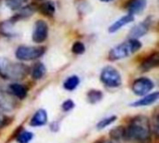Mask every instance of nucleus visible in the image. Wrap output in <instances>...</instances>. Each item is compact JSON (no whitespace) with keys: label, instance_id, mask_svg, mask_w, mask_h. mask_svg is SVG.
Instances as JSON below:
<instances>
[{"label":"nucleus","instance_id":"cd10ccee","mask_svg":"<svg viewBox=\"0 0 159 143\" xmlns=\"http://www.w3.org/2000/svg\"><path fill=\"white\" fill-rule=\"evenodd\" d=\"M6 121H7V118L6 116L0 112V127L4 126V124H6Z\"/></svg>","mask_w":159,"mask_h":143},{"label":"nucleus","instance_id":"a211bd4d","mask_svg":"<svg viewBox=\"0 0 159 143\" xmlns=\"http://www.w3.org/2000/svg\"><path fill=\"white\" fill-rule=\"evenodd\" d=\"M32 77L34 79H41L46 74V68L43 63H36L32 69Z\"/></svg>","mask_w":159,"mask_h":143},{"label":"nucleus","instance_id":"9b49d317","mask_svg":"<svg viewBox=\"0 0 159 143\" xmlns=\"http://www.w3.org/2000/svg\"><path fill=\"white\" fill-rule=\"evenodd\" d=\"M134 20V16L131 15V14H128L126 16H123L122 18H120L119 20H117L115 23H113L110 27H109V33L113 34V33H116L117 32L119 29H121L123 26H125L126 24L129 23V22H132Z\"/></svg>","mask_w":159,"mask_h":143},{"label":"nucleus","instance_id":"412c9836","mask_svg":"<svg viewBox=\"0 0 159 143\" xmlns=\"http://www.w3.org/2000/svg\"><path fill=\"white\" fill-rule=\"evenodd\" d=\"M102 93L98 90H92V91L89 92V94H88V100L91 103L100 101L102 100Z\"/></svg>","mask_w":159,"mask_h":143},{"label":"nucleus","instance_id":"f3484780","mask_svg":"<svg viewBox=\"0 0 159 143\" xmlns=\"http://www.w3.org/2000/svg\"><path fill=\"white\" fill-rule=\"evenodd\" d=\"M34 8L31 6H26V7H22L21 8L19 9L18 13L16 14V16L13 18V19H16V20H20V19H25V18H28L30 17L31 15L34 14Z\"/></svg>","mask_w":159,"mask_h":143},{"label":"nucleus","instance_id":"f8f14e48","mask_svg":"<svg viewBox=\"0 0 159 143\" xmlns=\"http://www.w3.org/2000/svg\"><path fill=\"white\" fill-rule=\"evenodd\" d=\"M8 90L12 96H14L18 99H20V100L24 99L27 96L26 87L20 84H11L8 87Z\"/></svg>","mask_w":159,"mask_h":143},{"label":"nucleus","instance_id":"6e6552de","mask_svg":"<svg viewBox=\"0 0 159 143\" xmlns=\"http://www.w3.org/2000/svg\"><path fill=\"white\" fill-rule=\"evenodd\" d=\"M17 103L13 96L5 90H2L0 88V109L3 111H12L16 107Z\"/></svg>","mask_w":159,"mask_h":143},{"label":"nucleus","instance_id":"ddd939ff","mask_svg":"<svg viewBox=\"0 0 159 143\" xmlns=\"http://www.w3.org/2000/svg\"><path fill=\"white\" fill-rule=\"evenodd\" d=\"M48 115L45 110H38L33 116L30 125L32 127H41L47 123Z\"/></svg>","mask_w":159,"mask_h":143},{"label":"nucleus","instance_id":"39448f33","mask_svg":"<svg viewBox=\"0 0 159 143\" xmlns=\"http://www.w3.org/2000/svg\"><path fill=\"white\" fill-rule=\"evenodd\" d=\"M101 80L108 87H118L122 83L120 74L111 66H107L102 71Z\"/></svg>","mask_w":159,"mask_h":143},{"label":"nucleus","instance_id":"dca6fc26","mask_svg":"<svg viewBox=\"0 0 159 143\" xmlns=\"http://www.w3.org/2000/svg\"><path fill=\"white\" fill-rule=\"evenodd\" d=\"M39 11L47 17H52L53 14L55 13V6L51 1L45 2L40 5Z\"/></svg>","mask_w":159,"mask_h":143},{"label":"nucleus","instance_id":"393cba45","mask_svg":"<svg viewBox=\"0 0 159 143\" xmlns=\"http://www.w3.org/2000/svg\"><path fill=\"white\" fill-rule=\"evenodd\" d=\"M116 120V116H115V115L110 116V117H108V118H105V119H103L102 121H101V122L98 124V128H99V129H102V128L106 127L107 126L111 125L112 123H114Z\"/></svg>","mask_w":159,"mask_h":143},{"label":"nucleus","instance_id":"20e7f679","mask_svg":"<svg viewBox=\"0 0 159 143\" xmlns=\"http://www.w3.org/2000/svg\"><path fill=\"white\" fill-rule=\"evenodd\" d=\"M45 53V47H27L20 46L16 49L15 55L20 60H33L40 58Z\"/></svg>","mask_w":159,"mask_h":143},{"label":"nucleus","instance_id":"423d86ee","mask_svg":"<svg viewBox=\"0 0 159 143\" xmlns=\"http://www.w3.org/2000/svg\"><path fill=\"white\" fill-rule=\"evenodd\" d=\"M48 34V26L44 20H37L34 24V29L33 32L32 39L34 43H43Z\"/></svg>","mask_w":159,"mask_h":143},{"label":"nucleus","instance_id":"c85d7f7f","mask_svg":"<svg viewBox=\"0 0 159 143\" xmlns=\"http://www.w3.org/2000/svg\"><path fill=\"white\" fill-rule=\"evenodd\" d=\"M101 1H102V2H110L112 0H101Z\"/></svg>","mask_w":159,"mask_h":143},{"label":"nucleus","instance_id":"c756f323","mask_svg":"<svg viewBox=\"0 0 159 143\" xmlns=\"http://www.w3.org/2000/svg\"><path fill=\"white\" fill-rule=\"evenodd\" d=\"M100 143H112V142H111V141H102V142H100Z\"/></svg>","mask_w":159,"mask_h":143},{"label":"nucleus","instance_id":"2eb2a0df","mask_svg":"<svg viewBox=\"0 0 159 143\" xmlns=\"http://www.w3.org/2000/svg\"><path fill=\"white\" fill-rule=\"evenodd\" d=\"M158 99V92H155L152 94H149L147 96H145L144 98H143L142 100L134 102L131 104V106L134 107H139V106H147V105H151L154 102H156Z\"/></svg>","mask_w":159,"mask_h":143},{"label":"nucleus","instance_id":"0eeeda50","mask_svg":"<svg viewBox=\"0 0 159 143\" xmlns=\"http://www.w3.org/2000/svg\"><path fill=\"white\" fill-rule=\"evenodd\" d=\"M154 87V83L149 79L145 77H142L137 79L133 85H132V90L136 95L143 96L150 92Z\"/></svg>","mask_w":159,"mask_h":143},{"label":"nucleus","instance_id":"9d476101","mask_svg":"<svg viewBox=\"0 0 159 143\" xmlns=\"http://www.w3.org/2000/svg\"><path fill=\"white\" fill-rule=\"evenodd\" d=\"M159 63V55L158 53H154L151 56H149L146 60L143 61L141 64V70L143 72H147L150 71L157 66H158Z\"/></svg>","mask_w":159,"mask_h":143},{"label":"nucleus","instance_id":"a878e982","mask_svg":"<svg viewBox=\"0 0 159 143\" xmlns=\"http://www.w3.org/2000/svg\"><path fill=\"white\" fill-rule=\"evenodd\" d=\"M155 135L157 137L158 136V117L157 115H155V118L153 120V124H152V129H151Z\"/></svg>","mask_w":159,"mask_h":143},{"label":"nucleus","instance_id":"4468645a","mask_svg":"<svg viewBox=\"0 0 159 143\" xmlns=\"http://www.w3.org/2000/svg\"><path fill=\"white\" fill-rule=\"evenodd\" d=\"M146 6V0H131L129 4L128 9L129 14H139L141 13Z\"/></svg>","mask_w":159,"mask_h":143},{"label":"nucleus","instance_id":"aec40b11","mask_svg":"<svg viewBox=\"0 0 159 143\" xmlns=\"http://www.w3.org/2000/svg\"><path fill=\"white\" fill-rule=\"evenodd\" d=\"M25 2L26 0H6V5L12 10H19Z\"/></svg>","mask_w":159,"mask_h":143},{"label":"nucleus","instance_id":"1a4fd4ad","mask_svg":"<svg viewBox=\"0 0 159 143\" xmlns=\"http://www.w3.org/2000/svg\"><path fill=\"white\" fill-rule=\"evenodd\" d=\"M151 25V20L149 19H146L144 21L140 22L136 26H134L130 32H129V39H138L142 36H143L149 30Z\"/></svg>","mask_w":159,"mask_h":143},{"label":"nucleus","instance_id":"b1692460","mask_svg":"<svg viewBox=\"0 0 159 143\" xmlns=\"http://www.w3.org/2000/svg\"><path fill=\"white\" fill-rule=\"evenodd\" d=\"M85 45L80 42V41H76L74 43L73 47H72V51L76 54V55H80V54H83L85 52Z\"/></svg>","mask_w":159,"mask_h":143},{"label":"nucleus","instance_id":"f257e3e1","mask_svg":"<svg viewBox=\"0 0 159 143\" xmlns=\"http://www.w3.org/2000/svg\"><path fill=\"white\" fill-rule=\"evenodd\" d=\"M125 139L136 143H148L151 139V127L147 117L136 116L125 129Z\"/></svg>","mask_w":159,"mask_h":143},{"label":"nucleus","instance_id":"5701e85b","mask_svg":"<svg viewBox=\"0 0 159 143\" xmlns=\"http://www.w3.org/2000/svg\"><path fill=\"white\" fill-rule=\"evenodd\" d=\"M110 135H111V137L113 139H116V140L125 139V128L124 127H116L115 129H113L111 131Z\"/></svg>","mask_w":159,"mask_h":143},{"label":"nucleus","instance_id":"f03ea898","mask_svg":"<svg viewBox=\"0 0 159 143\" xmlns=\"http://www.w3.org/2000/svg\"><path fill=\"white\" fill-rule=\"evenodd\" d=\"M29 72L27 66L16 63L5 58H0V76L9 80H21Z\"/></svg>","mask_w":159,"mask_h":143},{"label":"nucleus","instance_id":"4be33fe9","mask_svg":"<svg viewBox=\"0 0 159 143\" xmlns=\"http://www.w3.org/2000/svg\"><path fill=\"white\" fill-rule=\"evenodd\" d=\"M34 135L31 132L28 131H22L19 134V136L17 137V141L19 143H28L29 141H32Z\"/></svg>","mask_w":159,"mask_h":143},{"label":"nucleus","instance_id":"bb28decb","mask_svg":"<svg viewBox=\"0 0 159 143\" xmlns=\"http://www.w3.org/2000/svg\"><path fill=\"white\" fill-rule=\"evenodd\" d=\"M74 107H75V104H74L73 101H71V100H68V101H64L63 104H62V109H63V111H65V112L72 110Z\"/></svg>","mask_w":159,"mask_h":143},{"label":"nucleus","instance_id":"7ed1b4c3","mask_svg":"<svg viewBox=\"0 0 159 143\" xmlns=\"http://www.w3.org/2000/svg\"><path fill=\"white\" fill-rule=\"evenodd\" d=\"M141 47L142 44L138 39H129L112 48L109 53V59L111 60L125 59L137 52Z\"/></svg>","mask_w":159,"mask_h":143},{"label":"nucleus","instance_id":"6ab92c4d","mask_svg":"<svg viewBox=\"0 0 159 143\" xmlns=\"http://www.w3.org/2000/svg\"><path fill=\"white\" fill-rule=\"evenodd\" d=\"M79 83H80L79 78L77 76H75V75H73V76L68 77L64 81L63 87L67 90H74V89H75L77 87V86L79 85Z\"/></svg>","mask_w":159,"mask_h":143}]
</instances>
